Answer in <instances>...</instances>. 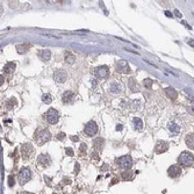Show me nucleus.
<instances>
[{
  "instance_id": "32",
  "label": "nucleus",
  "mask_w": 194,
  "mask_h": 194,
  "mask_svg": "<svg viewBox=\"0 0 194 194\" xmlns=\"http://www.w3.org/2000/svg\"><path fill=\"white\" fill-rule=\"evenodd\" d=\"M65 152H66V155H68V156H70V157H72V156L74 155V151L71 149V148H66V149H65Z\"/></svg>"
},
{
  "instance_id": "8",
  "label": "nucleus",
  "mask_w": 194,
  "mask_h": 194,
  "mask_svg": "<svg viewBox=\"0 0 194 194\" xmlns=\"http://www.w3.org/2000/svg\"><path fill=\"white\" fill-rule=\"evenodd\" d=\"M116 70L118 72H121V73H129L130 72L128 63H127V61H125V59H121V61H118L116 63Z\"/></svg>"
},
{
  "instance_id": "40",
  "label": "nucleus",
  "mask_w": 194,
  "mask_h": 194,
  "mask_svg": "<svg viewBox=\"0 0 194 194\" xmlns=\"http://www.w3.org/2000/svg\"><path fill=\"white\" fill-rule=\"evenodd\" d=\"M4 80H5L4 76H1V74H0V86H1L2 84H4Z\"/></svg>"
},
{
  "instance_id": "27",
  "label": "nucleus",
  "mask_w": 194,
  "mask_h": 194,
  "mask_svg": "<svg viewBox=\"0 0 194 194\" xmlns=\"http://www.w3.org/2000/svg\"><path fill=\"white\" fill-rule=\"evenodd\" d=\"M134 126H135V128H137V129H142V127H143V122H142L141 118L135 117V118H134Z\"/></svg>"
},
{
  "instance_id": "37",
  "label": "nucleus",
  "mask_w": 194,
  "mask_h": 194,
  "mask_svg": "<svg viewBox=\"0 0 194 194\" xmlns=\"http://www.w3.org/2000/svg\"><path fill=\"white\" fill-rule=\"evenodd\" d=\"M71 141L78 142V141H79V137H78V136H71Z\"/></svg>"
},
{
  "instance_id": "45",
  "label": "nucleus",
  "mask_w": 194,
  "mask_h": 194,
  "mask_svg": "<svg viewBox=\"0 0 194 194\" xmlns=\"http://www.w3.org/2000/svg\"><path fill=\"white\" fill-rule=\"evenodd\" d=\"M193 42H194V41H193V40H191V41H190V44H191V45H192V47H193Z\"/></svg>"
},
{
  "instance_id": "17",
  "label": "nucleus",
  "mask_w": 194,
  "mask_h": 194,
  "mask_svg": "<svg viewBox=\"0 0 194 194\" xmlns=\"http://www.w3.org/2000/svg\"><path fill=\"white\" fill-rule=\"evenodd\" d=\"M121 91H122V86L118 84V83H116V82L112 83V85H110V92H113V93H120Z\"/></svg>"
},
{
  "instance_id": "41",
  "label": "nucleus",
  "mask_w": 194,
  "mask_h": 194,
  "mask_svg": "<svg viewBox=\"0 0 194 194\" xmlns=\"http://www.w3.org/2000/svg\"><path fill=\"white\" fill-rule=\"evenodd\" d=\"M2 13H4V7H2L1 5H0V17L2 15Z\"/></svg>"
},
{
  "instance_id": "3",
  "label": "nucleus",
  "mask_w": 194,
  "mask_h": 194,
  "mask_svg": "<svg viewBox=\"0 0 194 194\" xmlns=\"http://www.w3.org/2000/svg\"><path fill=\"white\" fill-rule=\"evenodd\" d=\"M30 178H31V172L29 169L23 168L20 170V172H19V182H20V185H25L26 182H28L30 180Z\"/></svg>"
},
{
  "instance_id": "6",
  "label": "nucleus",
  "mask_w": 194,
  "mask_h": 194,
  "mask_svg": "<svg viewBox=\"0 0 194 194\" xmlns=\"http://www.w3.org/2000/svg\"><path fill=\"white\" fill-rule=\"evenodd\" d=\"M117 163L121 168L123 169H130L131 165H133V159L129 155H126V156H122L117 159Z\"/></svg>"
},
{
  "instance_id": "7",
  "label": "nucleus",
  "mask_w": 194,
  "mask_h": 194,
  "mask_svg": "<svg viewBox=\"0 0 194 194\" xmlns=\"http://www.w3.org/2000/svg\"><path fill=\"white\" fill-rule=\"evenodd\" d=\"M21 153H22L23 159H29L31 157V155L34 153V149L31 147V144L26 143L21 147Z\"/></svg>"
},
{
  "instance_id": "34",
  "label": "nucleus",
  "mask_w": 194,
  "mask_h": 194,
  "mask_svg": "<svg viewBox=\"0 0 194 194\" xmlns=\"http://www.w3.org/2000/svg\"><path fill=\"white\" fill-rule=\"evenodd\" d=\"M30 8H31V6L29 4H23L22 5V8H21V9H22V10H29Z\"/></svg>"
},
{
  "instance_id": "30",
  "label": "nucleus",
  "mask_w": 194,
  "mask_h": 194,
  "mask_svg": "<svg viewBox=\"0 0 194 194\" xmlns=\"http://www.w3.org/2000/svg\"><path fill=\"white\" fill-rule=\"evenodd\" d=\"M15 104H17V102H15V99H13V98H12V99H10V100H9L8 102H7V105H6V106H7V108H8V109H10L13 106H14Z\"/></svg>"
},
{
  "instance_id": "29",
  "label": "nucleus",
  "mask_w": 194,
  "mask_h": 194,
  "mask_svg": "<svg viewBox=\"0 0 194 194\" xmlns=\"http://www.w3.org/2000/svg\"><path fill=\"white\" fill-rule=\"evenodd\" d=\"M152 83H153V80H151L150 78H147V79H144V82H143V84H144V86L147 88H151L152 87Z\"/></svg>"
},
{
  "instance_id": "28",
  "label": "nucleus",
  "mask_w": 194,
  "mask_h": 194,
  "mask_svg": "<svg viewBox=\"0 0 194 194\" xmlns=\"http://www.w3.org/2000/svg\"><path fill=\"white\" fill-rule=\"evenodd\" d=\"M8 6L12 9H17L19 7V0H9V1H8Z\"/></svg>"
},
{
  "instance_id": "21",
  "label": "nucleus",
  "mask_w": 194,
  "mask_h": 194,
  "mask_svg": "<svg viewBox=\"0 0 194 194\" xmlns=\"http://www.w3.org/2000/svg\"><path fill=\"white\" fill-rule=\"evenodd\" d=\"M105 143V141H104V138H101V137H99V138H96L95 141H94V148H95V150H100L102 149V145H104Z\"/></svg>"
},
{
  "instance_id": "22",
  "label": "nucleus",
  "mask_w": 194,
  "mask_h": 194,
  "mask_svg": "<svg viewBox=\"0 0 194 194\" xmlns=\"http://www.w3.org/2000/svg\"><path fill=\"white\" fill-rule=\"evenodd\" d=\"M65 62H66L68 64H73L74 62H76V57H74L73 53L66 52V53H65Z\"/></svg>"
},
{
  "instance_id": "15",
  "label": "nucleus",
  "mask_w": 194,
  "mask_h": 194,
  "mask_svg": "<svg viewBox=\"0 0 194 194\" xmlns=\"http://www.w3.org/2000/svg\"><path fill=\"white\" fill-rule=\"evenodd\" d=\"M129 87H130V90L133 91V92H138L139 91V86L134 78H130V79H129Z\"/></svg>"
},
{
  "instance_id": "26",
  "label": "nucleus",
  "mask_w": 194,
  "mask_h": 194,
  "mask_svg": "<svg viewBox=\"0 0 194 194\" xmlns=\"http://www.w3.org/2000/svg\"><path fill=\"white\" fill-rule=\"evenodd\" d=\"M42 101L44 102V104L49 105V104H51V101H52V98H51L50 94H43V95H42Z\"/></svg>"
},
{
  "instance_id": "10",
  "label": "nucleus",
  "mask_w": 194,
  "mask_h": 194,
  "mask_svg": "<svg viewBox=\"0 0 194 194\" xmlns=\"http://www.w3.org/2000/svg\"><path fill=\"white\" fill-rule=\"evenodd\" d=\"M168 173L171 178H178L180 174H181V168L178 166V165H172V166L169 168Z\"/></svg>"
},
{
  "instance_id": "9",
  "label": "nucleus",
  "mask_w": 194,
  "mask_h": 194,
  "mask_svg": "<svg viewBox=\"0 0 194 194\" xmlns=\"http://www.w3.org/2000/svg\"><path fill=\"white\" fill-rule=\"evenodd\" d=\"M53 79L57 83H64L68 79V73L64 70H57V71L53 73Z\"/></svg>"
},
{
  "instance_id": "18",
  "label": "nucleus",
  "mask_w": 194,
  "mask_h": 194,
  "mask_svg": "<svg viewBox=\"0 0 194 194\" xmlns=\"http://www.w3.org/2000/svg\"><path fill=\"white\" fill-rule=\"evenodd\" d=\"M186 145H187L190 149L193 150V148H194V135L193 134H190V135L186 136Z\"/></svg>"
},
{
  "instance_id": "44",
  "label": "nucleus",
  "mask_w": 194,
  "mask_h": 194,
  "mask_svg": "<svg viewBox=\"0 0 194 194\" xmlns=\"http://www.w3.org/2000/svg\"><path fill=\"white\" fill-rule=\"evenodd\" d=\"M78 170H79V164H77V165H76V172H78Z\"/></svg>"
},
{
  "instance_id": "23",
  "label": "nucleus",
  "mask_w": 194,
  "mask_h": 194,
  "mask_svg": "<svg viewBox=\"0 0 194 194\" xmlns=\"http://www.w3.org/2000/svg\"><path fill=\"white\" fill-rule=\"evenodd\" d=\"M72 96H73V94H72L71 91H66V92L63 93V96H62V98H63L64 102H70V101H71Z\"/></svg>"
},
{
  "instance_id": "39",
  "label": "nucleus",
  "mask_w": 194,
  "mask_h": 194,
  "mask_svg": "<svg viewBox=\"0 0 194 194\" xmlns=\"http://www.w3.org/2000/svg\"><path fill=\"white\" fill-rule=\"evenodd\" d=\"M165 14H166V17H169V18H172V17H173V15H172V13L169 12V10H165Z\"/></svg>"
},
{
  "instance_id": "12",
  "label": "nucleus",
  "mask_w": 194,
  "mask_h": 194,
  "mask_svg": "<svg viewBox=\"0 0 194 194\" xmlns=\"http://www.w3.org/2000/svg\"><path fill=\"white\" fill-rule=\"evenodd\" d=\"M168 149H169V145H168L166 142H164V141L157 142V145H156V152L157 153H163V152H165Z\"/></svg>"
},
{
  "instance_id": "4",
  "label": "nucleus",
  "mask_w": 194,
  "mask_h": 194,
  "mask_svg": "<svg viewBox=\"0 0 194 194\" xmlns=\"http://www.w3.org/2000/svg\"><path fill=\"white\" fill-rule=\"evenodd\" d=\"M59 120V114L55 108H50L47 112V121L50 125H56Z\"/></svg>"
},
{
  "instance_id": "33",
  "label": "nucleus",
  "mask_w": 194,
  "mask_h": 194,
  "mask_svg": "<svg viewBox=\"0 0 194 194\" xmlns=\"http://www.w3.org/2000/svg\"><path fill=\"white\" fill-rule=\"evenodd\" d=\"M13 185H14V178L12 176H9L8 177V186L9 187H13Z\"/></svg>"
},
{
  "instance_id": "36",
  "label": "nucleus",
  "mask_w": 194,
  "mask_h": 194,
  "mask_svg": "<svg viewBox=\"0 0 194 194\" xmlns=\"http://www.w3.org/2000/svg\"><path fill=\"white\" fill-rule=\"evenodd\" d=\"M49 2H51V4H61L63 0H48Z\"/></svg>"
},
{
  "instance_id": "31",
  "label": "nucleus",
  "mask_w": 194,
  "mask_h": 194,
  "mask_svg": "<svg viewBox=\"0 0 194 194\" xmlns=\"http://www.w3.org/2000/svg\"><path fill=\"white\" fill-rule=\"evenodd\" d=\"M86 149H87V147H86V144H80V148H79V152L82 153V155H84V153L86 152Z\"/></svg>"
},
{
  "instance_id": "1",
  "label": "nucleus",
  "mask_w": 194,
  "mask_h": 194,
  "mask_svg": "<svg viewBox=\"0 0 194 194\" xmlns=\"http://www.w3.org/2000/svg\"><path fill=\"white\" fill-rule=\"evenodd\" d=\"M178 161L181 166H193L194 163V157H193V153L192 152H188V151H184L180 153L179 158H178Z\"/></svg>"
},
{
  "instance_id": "25",
  "label": "nucleus",
  "mask_w": 194,
  "mask_h": 194,
  "mask_svg": "<svg viewBox=\"0 0 194 194\" xmlns=\"http://www.w3.org/2000/svg\"><path fill=\"white\" fill-rule=\"evenodd\" d=\"M15 70V63H13V62H8V63L6 64V66H5V71L6 72H13Z\"/></svg>"
},
{
  "instance_id": "20",
  "label": "nucleus",
  "mask_w": 194,
  "mask_h": 194,
  "mask_svg": "<svg viewBox=\"0 0 194 194\" xmlns=\"http://www.w3.org/2000/svg\"><path fill=\"white\" fill-rule=\"evenodd\" d=\"M40 57H41L43 61H49L50 57H51L50 50H41L40 51Z\"/></svg>"
},
{
  "instance_id": "16",
  "label": "nucleus",
  "mask_w": 194,
  "mask_h": 194,
  "mask_svg": "<svg viewBox=\"0 0 194 194\" xmlns=\"http://www.w3.org/2000/svg\"><path fill=\"white\" fill-rule=\"evenodd\" d=\"M135 176V172H131L129 169H126V171L122 172V178L125 180H131Z\"/></svg>"
},
{
  "instance_id": "13",
  "label": "nucleus",
  "mask_w": 194,
  "mask_h": 194,
  "mask_svg": "<svg viewBox=\"0 0 194 194\" xmlns=\"http://www.w3.org/2000/svg\"><path fill=\"white\" fill-rule=\"evenodd\" d=\"M50 161H51V159H50V157H49V155H41L39 157V164L41 166H43V168H47L48 165L50 164Z\"/></svg>"
},
{
  "instance_id": "24",
  "label": "nucleus",
  "mask_w": 194,
  "mask_h": 194,
  "mask_svg": "<svg viewBox=\"0 0 194 194\" xmlns=\"http://www.w3.org/2000/svg\"><path fill=\"white\" fill-rule=\"evenodd\" d=\"M169 129H170V130H171L173 134H178V133L180 131V127L178 126V125H176V123H172V122L169 125Z\"/></svg>"
},
{
  "instance_id": "42",
  "label": "nucleus",
  "mask_w": 194,
  "mask_h": 194,
  "mask_svg": "<svg viewBox=\"0 0 194 194\" xmlns=\"http://www.w3.org/2000/svg\"><path fill=\"white\" fill-rule=\"evenodd\" d=\"M176 15H177L178 18H181V17H182V15L180 14V12H179V10H176Z\"/></svg>"
},
{
  "instance_id": "19",
  "label": "nucleus",
  "mask_w": 194,
  "mask_h": 194,
  "mask_svg": "<svg viewBox=\"0 0 194 194\" xmlns=\"http://www.w3.org/2000/svg\"><path fill=\"white\" fill-rule=\"evenodd\" d=\"M30 48V44H19L17 47V50L19 53H26Z\"/></svg>"
},
{
  "instance_id": "11",
  "label": "nucleus",
  "mask_w": 194,
  "mask_h": 194,
  "mask_svg": "<svg viewBox=\"0 0 194 194\" xmlns=\"http://www.w3.org/2000/svg\"><path fill=\"white\" fill-rule=\"evenodd\" d=\"M95 73L96 76L99 78H107L109 74V69L107 68L106 65H102V66H99L98 69L95 70Z\"/></svg>"
},
{
  "instance_id": "5",
  "label": "nucleus",
  "mask_w": 194,
  "mask_h": 194,
  "mask_svg": "<svg viewBox=\"0 0 194 194\" xmlns=\"http://www.w3.org/2000/svg\"><path fill=\"white\" fill-rule=\"evenodd\" d=\"M84 131L87 136H94L98 133V125H96L94 121H90V122L85 126Z\"/></svg>"
},
{
  "instance_id": "35",
  "label": "nucleus",
  "mask_w": 194,
  "mask_h": 194,
  "mask_svg": "<svg viewBox=\"0 0 194 194\" xmlns=\"http://www.w3.org/2000/svg\"><path fill=\"white\" fill-rule=\"evenodd\" d=\"M57 138L61 139V141H63V139L65 138V134H64V133H59L58 135H57Z\"/></svg>"
},
{
  "instance_id": "38",
  "label": "nucleus",
  "mask_w": 194,
  "mask_h": 194,
  "mask_svg": "<svg viewBox=\"0 0 194 194\" xmlns=\"http://www.w3.org/2000/svg\"><path fill=\"white\" fill-rule=\"evenodd\" d=\"M158 1L163 5H169V0H158Z\"/></svg>"
},
{
  "instance_id": "14",
  "label": "nucleus",
  "mask_w": 194,
  "mask_h": 194,
  "mask_svg": "<svg viewBox=\"0 0 194 194\" xmlns=\"http://www.w3.org/2000/svg\"><path fill=\"white\" fill-rule=\"evenodd\" d=\"M165 93H166V95H168L170 99H172V100L177 99V96H178L177 91L174 90L173 87H166V88H165Z\"/></svg>"
},
{
  "instance_id": "43",
  "label": "nucleus",
  "mask_w": 194,
  "mask_h": 194,
  "mask_svg": "<svg viewBox=\"0 0 194 194\" xmlns=\"http://www.w3.org/2000/svg\"><path fill=\"white\" fill-rule=\"evenodd\" d=\"M116 130H122V126H121V125H118V126L116 127Z\"/></svg>"
},
{
  "instance_id": "2",
  "label": "nucleus",
  "mask_w": 194,
  "mask_h": 194,
  "mask_svg": "<svg viewBox=\"0 0 194 194\" xmlns=\"http://www.w3.org/2000/svg\"><path fill=\"white\" fill-rule=\"evenodd\" d=\"M51 138V135L49 133L48 129H42V128H39L35 133V139L39 144H43L45 142H48L49 139Z\"/></svg>"
}]
</instances>
